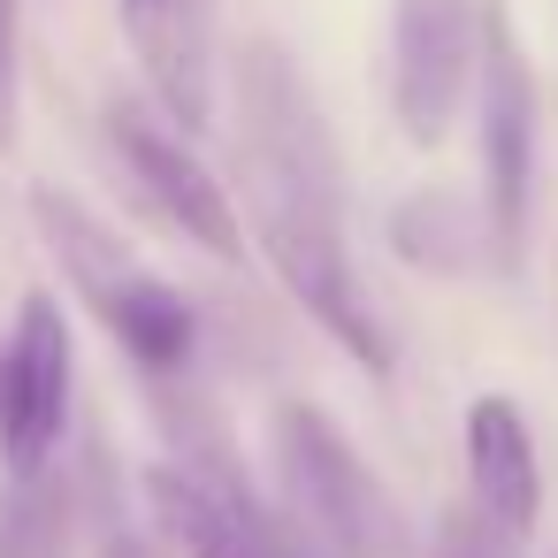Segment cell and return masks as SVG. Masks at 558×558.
I'll use <instances>...</instances> for the list:
<instances>
[{"mask_svg":"<svg viewBox=\"0 0 558 558\" xmlns=\"http://www.w3.org/2000/svg\"><path fill=\"white\" fill-rule=\"evenodd\" d=\"M146 512L177 558H322L283 505H268L215 428H184V444L146 474Z\"/></svg>","mask_w":558,"mask_h":558,"instance_id":"obj_4","label":"cell"},{"mask_svg":"<svg viewBox=\"0 0 558 558\" xmlns=\"http://www.w3.org/2000/svg\"><path fill=\"white\" fill-rule=\"evenodd\" d=\"M459 451H466L474 512H482L505 543H527L535 520H543V451H535V428H527L520 398H505V390L466 398V413H459Z\"/></svg>","mask_w":558,"mask_h":558,"instance_id":"obj_10","label":"cell"},{"mask_svg":"<svg viewBox=\"0 0 558 558\" xmlns=\"http://www.w3.org/2000/svg\"><path fill=\"white\" fill-rule=\"evenodd\" d=\"M70 398H77L70 314L54 291H24L9 337H0V466H9V482L54 466L70 436Z\"/></svg>","mask_w":558,"mask_h":558,"instance_id":"obj_8","label":"cell"},{"mask_svg":"<svg viewBox=\"0 0 558 558\" xmlns=\"http://www.w3.org/2000/svg\"><path fill=\"white\" fill-rule=\"evenodd\" d=\"M154 108L177 131L215 123V0H116Z\"/></svg>","mask_w":558,"mask_h":558,"instance_id":"obj_9","label":"cell"},{"mask_svg":"<svg viewBox=\"0 0 558 558\" xmlns=\"http://www.w3.org/2000/svg\"><path fill=\"white\" fill-rule=\"evenodd\" d=\"M24 207H32L47 253L62 260L70 291H77V299L93 306V322L131 352V367H138L146 383H184L192 360H199V306H192V291H177L169 276H154L77 192L32 184Z\"/></svg>","mask_w":558,"mask_h":558,"instance_id":"obj_2","label":"cell"},{"mask_svg":"<svg viewBox=\"0 0 558 558\" xmlns=\"http://www.w3.org/2000/svg\"><path fill=\"white\" fill-rule=\"evenodd\" d=\"M497 0H390V116L405 146H444L482 85Z\"/></svg>","mask_w":558,"mask_h":558,"instance_id":"obj_6","label":"cell"},{"mask_svg":"<svg viewBox=\"0 0 558 558\" xmlns=\"http://www.w3.org/2000/svg\"><path fill=\"white\" fill-rule=\"evenodd\" d=\"M428 558H512V543H505V535H497L474 505H459V512H444V520H436Z\"/></svg>","mask_w":558,"mask_h":558,"instance_id":"obj_14","label":"cell"},{"mask_svg":"<svg viewBox=\"0 0 558 558\" xmlns=\"http://www.w3.org/2000/svg\"><path fill=\"white\" fill-rule=\"evenodd\" d=\"M24 116V0H0V154L16 146Z\"/></svg>","mask_w":558,"mask_h":558,"instance_id":"obj_13","label":"cell"},{"mask_svg":"<svg viewBox=\"0 0 558 558\" xmlns=\"http://www.w3.org/2000/svg\"><path fill=\"white\" fill-rule=\"evenodd\" d=\"M268 474H276L283 512L322 558H421L405 505L322 405L283 398L268 413Z\"/></svg>","mask_w":558,"mask_h":558,"instance_id":"obj_3","label":"cell"},{"mask_svg":"<svg viewBox=\"0 0 558 558\" xmlns=\"http://www.w3.org/2000/svg\"><path fill=\"white\" fill-rule=\"evenodd\" d=\"M535 131H543L535 70L520 54V32L497 9L489 54H482V85H474V146H482V215H489L505 276L527 260V230H535Z\"/></svg>","mask_w":558,"mask_h":558,"instance_id":"obj_7","label":"cell"},{"mask_svg":"<svg viewBox=\"0 0 558 558\" xmlns=\"http://www.w3.org/2000/svg\"><path fill=\"white\" fill-rule=\"evenodd\" d=\"M100 154H108L116 184H123L161 230L192 238V245L215 253V260H238V253H245L230 184L207 169V154L192 146V131H177L154 100L108 93V100H100Z\"/></svg>","mask_w":558,"mask_h":558,"instance_id":"obj_5","label":"cell"},{"mask_svg":"<svg viewBox=\"0 0 558 558\" xmlns=\"http://www.w3.org/2000/svg\"><path fill=\"white\" fill-rule=\"evenodd\" d=\"M230 146H238V192L245 230L268 253L276 283L299 299V314L352 352L367 375H390L398 344L360 283L352 238H344V154L337 131L299 70V54L268 32H253L230 62Z\"/></svg>","mask_w":558,"mask_h":558,"instance_id":"obj_1","label":"cell"},{"mask_svg":"<svg viewBox=\"0 0 558 558\" xmlns=\"http://www.w3.org/2000/svg\"><path fill=\"white\" fill-rule=\"evenodd\" d=\"M390 245H398V260H413L428 276H482V268H497L489 215H482V199H459V192H405L390 207Z\"/></svg>","mask_w":558,"mask_h":558,"instance_id":"obj_11","label":"cell"},{"mask_svg":"<svg viewBox=\"0 0 558 558\" xmlns=\"http://www.w3.org/2000/svg\"><path fill=\"white\" fill-rule=\"evenodd\" d=\"M77 512H85V482H70L62 466L9 482L0 489V558H62Z\"/></svg>","mask_w":558,"mask_h":558,"instance_id":"obj_12","label":"cell"}]
</instances>
